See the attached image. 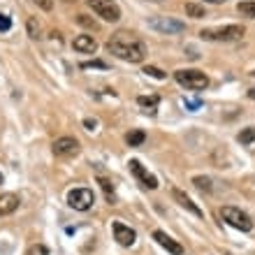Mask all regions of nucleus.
Returning <instances> with one entry per match:
<instances>
[{
  "label": "nucleus",
  "instance_id": "28",
  "mask_svg": "<svg viewBox=\"0 0 255 255\" xmlns=\"http://www.w3.org/2000/svg\"><path fill=\"white\" fill-rule=\"evenodd\" d=\"M91 67H102V70H105V63L102 61H93V63H81V70H91Z\"/></svg>",
  "mask_w": 255,
  "mask_h": 255
},
{
  "label": "nucleus",
  "instance_id": "23",
  "mask_svg": "<svg viewBox=\"0 0 255 255\" xmlns=\"http://www.w3.org/2000/svg\"><path fill=\"white\" fill-rule=\"evenodd\" d=\"M77 23H81V26H86V28H98V23H95L93 19H88L86 14H77Z\"/></svg>",
  "mask_w": 255,
  "mask_h": 255
},
{
  "label": "nucleus",
  "instance_id": "22",
  "mask_svg": "<svg viewBox=\"0 0 255 255\" xmlns=\"http://www.w3.org/2000/svg\"><path fill=\"white\" fill-rule=\"evenodd\" d=\"M144 72H146L148 77H153V79H165V77H167L160 67H153V65H146V67H144Z\"/></svg>",
  "mask_w": 255,
  "mask_h": 255
},
{
  "label": "nucleus",
  "instance_id": "16",
  "mask_svg": "<svg viewBox=\"0 0 255 255\" xmlns=\"http://www.w3.org/2000/svg\"><path fill=\"white\" fill-rule=\"evenodd\" d=\"M237 12L242 14V16L255 19V2H253V0H242V2L237 5Z\"/></svg>",
  "mask_w": 255,
  "mask_h": 255
},
{
  "label": "nucleus",
  "instance_id": "15",
  "mask_svg": "<svg viewBox=\"0 0 255 255\" xmlns=\"http://www.w3.org/2000/svg\"><path fill=\"white\" fill-rule=\"evenodd\" d=\"M158 102H160V98H158V95H139V98H137V105H139V107H144V112H148V114H155Z\"/></svg>",
  "mask_w": 255,
  "mask_h": 255
},
{
  "label": "nucleus",
  "instance_id": "25",
  "mask_svg": "<svg viewBox=\"0 0 255 255\" xmlns=\"http://www.w3.org/2000/svg\"><path fill=\"white\" fill-rule=\"evenodd\" d=\"M12 28V19L7 14H0V33H7Z\"/></svg>",
  "mask_w": 255,
  "mask_h": 255
},
{
  "label": "nucleus",
  "instance_id": "20",
  "mask_svg": "<svg viewBox=\"0 0 255 255\" xmlns=\"http://www.w3.org/2000/svg\"><path fill=\"white\" fill-rule=\"evenodd\" d=\"M237 139L242 141V144H251V141H255V126H251V128H246V130H242Z\"/></svg>",
  "mask_w": 255,
  "mask_h": 255
},
{
  "label": "nucleus",
  "instance_id": "18",
  "mask_svg": "<svg viewBox=\"0 0 255 255\" xmlns=\"http://www.w3.org/2000/svg\"><path fill=\"white\" fill-rule=\"evenodd\" d=\"M186 14H188L190 19H202V16H207L204 7L197 5V2H186Z\"/></svg>",
  "mask_w": 255,
  "mask_h": 255
},
{
  "label": "nucleus",
  "instance_id": "3",
  "mask_svg": "<svg viewBox=\"0 0 255 255\" xmlns=\"http://www.w3.org/2000/svg\"><path fill=\"white\" fill-rule=\"evenodd\" d=\"M221 216H223V221H228L232 228L242 230V232H251V230H253V221H251V216L244 214L242 209H237V207H223L221 209Z\"/></svg>",
  "mask_w": 255,
  "mask_h": 255
},
{
  "label": "nucleus",
  "instance_id": "2",
  "mask_svg": "<svg viewBox=\"0 0 255 255\" xmlns=\"http://www.w3.org/2000/svg\"><path fill=\"white\" fill-rule=\"evenodd\" d=\"M174 79L188 91H204L209 86V77L200 70H176Z\"/></svg>",
  "mask_w": 255,
  "mask_h": 255
},
{
  "label": "nucleus",
  "instance_id": "24",
  "mask_svg": "<svg viewBox=\"0 0 255 255\" xmlns=\"http://www.w3.org/2000/svg\"><path fill=\"white\" fill-rule=\"evenodd\" d=\"M98 183H100L102 188H105V193H107V197L112 200V204H114V197H112V193H114V186H112V181H107V179H98Z\"/></svg>",
  "mask_w": 255,
  "mask_h": 255
},
{
  "label": "nucleus",
  "instance_id": "8",
  "mask_svg": "<svg viewBox=\"0 0 255 255\" xmlns=\"http://www.w3.org/2000/svg\"><path fill=\"white\" fill-rule=\"evenodd\" d=\"M51 148H54V155H58V158H70V155L79 153V141L74 137H61L51 144Z\"/></svg>",
  "mask_w": 255,
  "mask_h": 255
},
{
  "label": "nucleus",
  "instance_id": "12",
  "mask_svg": "<svg viewBox=\"0 0 255 255\" xmlns=\"http://www.w3.org/2000/svg\"><path fill=\"white\" fill-rule=\"evenodd\" d=\"M172 197H174V200L179 202V207H183L186 211H190L193 216H197V218H202V216H204V214H202V209L197 207V204H195V202L190 200V197H188L186 193H183V190L174 188V190H172Z\"/></svg>",
  "mask_w": 255,
  "mask_h": 255
},
{
  "label": "nucleus",
  "instance_id": "7",
  "mask_svg": "<svg viewBox=\"0 0 255 255\" xmlns=\"http://www.w3.org/2000/svg\"><path fill=\"white\" fill-rule=\"evenodd\" d=\"M146 23L162 35H176V33H183V30H186V23H181V21H176V19H169V16H153V19H148Z\"/></svg>",
  "mask_w": 255,
  "mask_h": 255
},
{
  "label": "nucleus",
  "instance_id": "19",
  "mask_svg": "<svg viewBox=\"0 0 255 255\" xmlns=\"http://www.w3.org/2000/svg\"><path fill=\"white\" fill-rule=\"evenodd\" d=\"M28 35H30V37H33V40H37V37H42V28H40V23H37V21H35V16H30V19H28Z\"/></svg>",
  "mask_w": 255,
  "mask_h": 255
},
{
  "label": "nucleus",
  "instance_id": "14",
  "mask_svg": "<svg viewBox=\"0 0 255 255\" xmlns=\"http://www.w3.org/2000/svg\"><path fill=\"white\" fill-rule=\"evenodd\" d=\"M16 209H19V195H14V193L0 195V216H9Z\"/></svg>",
  "mask_w": 255,
  "mask_h": 255
},
{
  "label": "nucleus",
  "instance_id": "6",
  "mask_svg": "<svg viewBox=\"0 0 255 255\" xmlns=\"http://www.w3.org/2000/svg\"><path fill=\"white\" fill-rule=\"evenodd\" d=\"M95 202V195L91 188H74L67 193V204L77 211H88V209L93 207Z\"/></svg>",
  "mask_w": 255,
  "mask_h": 255
},
{
  "label": "nucleus",
  "instance_id": "26",
  "mask_svg": "<svg viewBox=\"0 0 255 255\" xmlns=\"http://www.w3.org/2000/svg\"><path fill=\"white\" fill-rule=\"evenodd\" d=\"M28 255H49V249L47 246H42V244H37V246H33L30 249V253Z\"/></svg>",
  "mask_w": 255,
  "mask_h": 255
},
{
  "label": "nucleus",
  "instance_id": "17",
  "mask_svg": "<svg viewBox=\"0 0 255 255\" xmlns=\"http://www.w3.org/2000/svg\"><path fill=\"white\" fill-rule=\"evenodd\" d=\"M144 139H146L144 130H132V132H128V137H126L128 146H141V144H144Z\"/></svg>",
  "mask_w": 255,
  "mask_h": 255
},
{
  "label": "nucleus",
  "instance_id": "32",
  "mask_svg": "<svg viewBox=\"0 0 255 255\" xmlns=\"http://www.w3.org/2000/svg\"><path fill=\"white\" fill-rule=\"evenodd\" d=\"M0 183H2V174H0Z\"/></svg>",
  "mask_w": 255,
  "mask_h": 255
},
{
  "label": "nucleus",
  "instance_id": "31",
  "mask_svg": "<svg viewBox=\"0 0 255 255\" xmlns=\"http://www.w3.org/2000/svg\"><path fill=\"white\" fill-rule=\"evenodd\" d=\"M249 98H251V100H255V88H251V91H249Z\"/></svg>",
  "mask_w": 255,
  "mask_h": 255
},
{
  "label": "nucleus",
  "instance_id": "1",
  "mask_svg": "<svg viewBox=\"0 0 255 255\" xmlns=\"http://www.w3.org/2000/svg\"><path fill=\"white\" fill-rule=\"evenodd\" d=\"M107 49L109 54H114L116 58L128 63H141L144 56H146V47L144 42L137 40L132 33H126V30H119L107 40Z\"/></svg>",
  "mask_w": 255,
  "mask_h": 255
},
{
  "label": "nucleus",
  "instance_id": "11",
  "mask_svg": "<svg viewBox=\"0 0 255 255\" xmlns=\"http://www.w3.org/2000/svg\"><path fill=\"white\" fill-rule=\"evenodd\" d=\"M153 239L160 244V246L167 251V253H172V255H183V246H181V244H176L174 239H172V237H167L165 232H162V230H155V232H153Z\"/></svg>",
  "mask_w": 255,
  "mask_h": 255
},
{
  "label": "nucleus",
  "instance_id": "13",
  "mask_svg": "<svg viewBox=\"0 0 255 255\" xmlns=\"http://www.w3.org/2000/svg\"><path fill=\"white\" fill-rule=\"evenodd\" d=\"M72 47L79 54H95L98 51V42L93 40V35H79V37H74Z\"/></svg>",
  "mask_w": 255,
  "mask_h": 255
},
{
  "label": "nucleus",
  "instance_id": "10",
  "mask_svg": "<svg viewBox=\"0 0 255 255\" xmlns=\"http://www.w3.org/2000/svg\"><path fill=\"white\" fill-rule=\"evenodd\" d=\"M112 228H114V239L121 244V246H132L134 244L137 235H134L132 228H128V225H123V223H114Z\"/></svg>",
  "mask_w": 255,
  "mask_h": 255
},
{
  "label": "nucleus",
  "instance_id": "33",
  "mask_svg": "<svg viewBox=\"0 0 255 255\" xmlns=\"http://www.w3.org/2000/svg\"><path fill=\"white\" fill-rule=\"evenodd\" d=\"M65 2H72V0H65Z\"/></svg>",
  "mask_w": 255,
  "mask_h": 255
},
{
  "label": "nucleus",
  "instance_id": "29",
  "mask_svg": "<svg viewBox=\"0 0 255 255\" xmlns=\"http://www.w3.org/2000/svg\"><path fill=\"white\" fill-rule=\"evenodd\" d=\"M84 126H86L88 130H95V126H98V121H95V119H86V121H84Z\"/></svg>",
  "mask_w": 255,
  "mask_h": 255
},
{
  "label": "nucleus",
  "instance_id": "4",
  "mask_svg": "<svg viewBox=\"0 0 255 255\" xmlns=\"http://www.w3.org/2000/svg\"><path fill=\"white\" fill-rule=\"evenodd\" d=\"M202 40L211 42H235L244 35L242 26H225V28H214V30H202Z\"/></svg>",
  "mask_w": 255,
  "mask_h": 255
},
{
  "label": "nucleus",
  "instance_id": "5",
  "mask_svg": "<svg viewBox=\"0 0 255 255\" xmlns=\"http://www.w3.org/2000/svg\"><path fill=\"white\" fill-rule=\"evenodd\" d=\"M88 7L105 21L114 23V21L121 19V9H119V5H116L114 0H88Z\"/></svg>",
  "mask_w": 255,
  "mask_h": 255
},
{
  "label": "nucleus",
  "instance_id": "9",
  "mask_svg": "<svg viewBox=\"0 0 255 255\" xmlns=\"http://www.w3.org/2000/svg\"><path fill=\"white\" fill-rule=\"evenodd\" d=\"M128 165H130V172H132L134 179H137L141 186H146V188H151V190L158 188V179H155L153 174H148V169H144V165H141L139 160H130Z\"/></svg>",
  "mask_w": 255,
  "mask_h": 255
},
{
  "label": "nucleus",
  "instance_id": "27",
  "mask_svg": "<svg viewBox=\"0 0 255 255\" xmlns=\"http://www.w3.org/2000/svg\"><path fill=\"white\" fill-rule=\"evenodd\" d=\"M33 2H35L37 7H42L44 12H49V9L54 7V0H33Z\"/></svg>",
  "mask_w": 255,
  "mask_h": 255
},
{
  "label": "nucleus",
  "instance_id": "30",
  "mask_svg": "<svg viewBox=\"0 0 255 255\" xmlns=\"http://www.w3.org/2000/svg\"><path fill=\"white\" fill-rule=\"evenodd\" d=\"M204 2H211V5H221V2H225V0H204Z\"/></svg>",
  "mask_w": 255,
  "mask_h": 255
},
{
  "label": "nucleus",
  "instance_id": "21",
  "mask_svg": "<svg viewBox=\"0 0 255 255\" xmlns=\"http://www.w3.org/2000/svg\"><path fill=\"white\" fill-rule=\"evenodd\" d=\"M193 183H195V188H200V190H211V179L209 176H195Z\"/></svg>",
  "mask_w": 255,
  "mask_h": 255
}]
</instances>
